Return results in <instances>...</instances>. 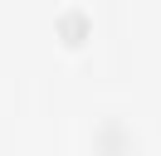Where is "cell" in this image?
<instances>
[{
    "instance_id": "1",
    "label": "cell",
    "mask_w": 161,
    "mask_h": 156,
    "mask_svg": "<svg viewBox=\"0 0 161 156\" xmlns=\"http://www.w3.org/2000/svg\"><path fill=\"white\" fill-rule=\"evenodd\" d=\"M54 34H59L69 49H78V44H88V34H93V20L83 15L78 5H73V10H59V20H54Z\"/></svg>"
},
{
    "instance_id": "2",
    "label": "cell",
    "mask_w": 161,
    "mask_h": 156,
    "mask_svg": "<svg viewBox=\"0 0 161 156\" xmlns=\"http://www.w3.org/2000/svg\"><path fill=\"white\" fill-rule=\"evenodd\" d=\"M127 127L117 122V117H103L98 122V156H127Z\"/></svg>"
}]
</instances>
